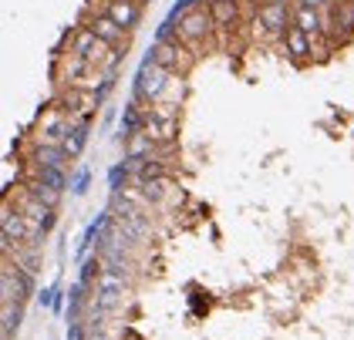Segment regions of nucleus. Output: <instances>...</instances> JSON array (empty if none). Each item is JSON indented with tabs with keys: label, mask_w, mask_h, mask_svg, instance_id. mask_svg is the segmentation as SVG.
Instances as JSON below:
<instances>
[{
	"label": "nucleus",
	"mask_w": 354,
	"mask_h": 340,
	"mask_svg": "<svg viewBox=\"0 0 354 340\" xmlns=\"http://www.w3.org/2000/svg\"><path fill=\"white\" fill-rule=\"evenodd\" d=\"M172 88V75L159 68L156 61H142L138 64V75H136V84H132V102L136 105H159L165 95Z\"/></svg>",
	"instance_id": "obj_1"
},
{
	"label": "nucleus",
	"mask_w": 354,
	"mask_h": 340,
	"mask_svg": "<svg viewBox=\"0 0 354 340\" xmlns=\"http://www.w3.org/2000/svg\"><path fill=\"white\" fill-rule=\"evenodd\" d=\"M71 131V118L61 102H51V105L41 108L37 122H34V131H30V145H64Z\"/></svg>",
	"instance_id": "obj_2"
},
{
	"label": "nucleus",
	"mask_w": 354,
	"mask_h": 340,
	"mask_svg": "<svg viewBox=\"0 0 354 340\" xmlns=\"http://www.w3.org/2000/svg\"><path fill=\"white\" fill-rule=\"evenodd\" d=\"M179 41L189 48V51H199V48H206L209 41H213V34H216V24H213V14H209V3H199V7H192L189 14L179 21Z\"/></svg>",
	"instance_id": "obj_3"
},
{
	"label": "nucleus",
	"mask_w": 354,
	"mask_h": 340,
	"mask_svg": "<svg viewBox=\"0 0 354 340\" xmlns=\"http://www.w3.org/2000/svg\"><path fill=\"white\" fill-rule=\"evenodd\" d=\"M7 202L21 212L24 219H30L34 226H41L44 233H48V229H55V223H57L55 209H51L48 202H41V199L30 192L28 185H17V189H14V196H7Z\"/></svg>",
	"instance_id": "obj_4"
},
{
	"label": "nucleus",
	"mask_w": 354,
	"mask_h": 340,
	"mask_svg": "<svg viewBox=\"0 0 354 340\" xmlns=\"http://www.w3.org/2000/svg\"><path fill=\"white\" fill-rule=\"evenodd\" d=\"M149 61H156L169 75H186L192 64V51L176 37V41H152V48L145 54Z\"/></svg>",
	"instance_id": "obj_5"
},
{
	"label": "nucleus",
	"mask_w": 354,
	"mask_h": 340,
	"mask_svg": "<svg viewBox=\"0 0 354 340\" xmlns=\"http://www.w3.org/2000/svg\"><path fill=\"white\" fill-rule=\"evenodd\" d=\"M294 24V7L287 3V0H263L260 7H257V30H267L270 37H283V30Z\"/></svg>",
	"instance_id": "obj_6"
},
{
	"label": "nucleus",
	"mask_w": 354,
	"mask_h": 340,
	"mask_svg": "<svg viewBox=\"0 0 354 340\" xmlns=\"http://www.w3.org/2000/svg\"><path fill=\"white\" fill-rule=\"evenodd\" d=\"M0 236H10L14 243H28V246H41L44 229L24 219L10 202H3V216H0Z\"/></svg>",
	"instance_id": "obj_7"
},
{
	"label": "nucleus",
	"mask_w": 354,
	"mask_h": 340,
	"mask_svg": "<svg viewBox=\"0 0 354 340\" xmlns=\"http://www.w3.org/2000/svg\"><path fill=\"white\" fill-rule=\"evenodd\" d=\"M88 27L95 30V37H98L102 44H109L115 51H125V48H129V30L115 24L105 10H95V14L88 17Z\"/></svg>",
	"instance_id": "obj_8"
},
{
	"label": "nucleus",
	"mask_w": 354,
	"mask_h": 340,
	"mask_svg": "<svg viewBox=\"0 0 354 340\" xmlns=\"http://www.w3.org/2000/svg\"><path fill=\"white\" fill-rule=\"evenodd\" d=\"M61 105L68 111V118H71V125H84V122H91V115H95V108L102 105L91 91H78V88H68L64 95H61Z\"/></svg>",
	"instance_id": "obj_9"
},
{
	"label": "nucleus",
	"mask_w": 354,
	"mask_h": 340,
	"mask_svg": "<svg viewBox=\"0 0 354 340\" xmlns=\"http://www.w3.org/2000/svg\"><path fill=\"white\" fill-rule=\"evenodd\" d=\"M280 44H283V54L294 61V64H304V61H310L314 54H317V44H314V37L310 34H304L297 24H290L283 30V37H280Z\"/></svg>",
	"instance_id": "obj_10"
},
{
	"label": "nucleus",
	"mask_w": 354,
	"mask_h": 340,
	"mask_svg": "<svg viewBox=\"0 0 354 340\" xmlns=\"http://www.w3.org/2000/svg\"><path fill=\"white\" fill-rule=\"evenodd\" d=\"M122 290H125V283H122V270H115V266L102 270V276H98V290H95V296H98V314L111 310V307L122 300Z\"/></svg>",
	"instance_id": "obj_11"
},
{
	"label": "nucleus",
	"mask_w": 354,
	"mask_h": 340,
	"mask_svg": "<svg viewBox=\"0 0 354 340\" xmlns=\"http://www.w3.org/2000/svg\"><path fill=\"white\" fill-rule=\"evenodd\" d=\"M341 27V44L354 37V0H334L330 3V17H327V41L337 34Z\"/></svg>",
	"instance_id": "obj_12"
},
{
	"label": "nucleus",
	"mask_w": 354,
	"mask_h": 340,
	"mask_svg": "<svg viewBox=\"0 0 354 340\" xmlns=\"http://www.w3.org/2000/svg\"><path fill=\"white\" fill-rule=\"evenodd\" d=\"M24 162L30 169H64L71 155L64 152V145H30Z\"/></svg>",
	"instance_id": "obj_13"
},
{
	"label": "nucleus",
	"mask_w": 354,
	"mask_h": 340,
	"mask_svg": "<svg viewBox=\"0 0 354 340\" xmlns=\"http://www.w3.org/2000/svg\"><path fill=\"white\" fill-rule=\"evenodd\" d=\"M209 14H213L216 34H230V30H236L240 21H243L240 0H209Z\"/></svg>",
	"instance_id": "obj_14"
},
{
	"label": "nucleus",
	"mask_w": 354,
	"mask_h": 340,
	"mask_svg": "<svg viewBox=\"0 0 354 340\" xmlns=\"http://www.w3.org/2000/svg\"><path fill=\"white\" fill-rule=\"evenodd\" d=\"M102 10H105L118 27H125L129 34H132L138 27V21H142V7L132 3V0H102Z\"/></svg>",
	"instance_id": "obj_15"
},
{
	"label": "nucleus",
	"mask_w": 354,
	"mask_h": 340,
	"mask_svg": "<svg viewBox=\"0 0 354 340\" xmlns=\"http://www.w3.org/2000/svg\"><path fill=\"white\" fill-rule=\"evenodd\" d=\"M142 131H145L156 145H172V142H176V131H179V118H162V115L149 111Z\"/></svg>",
	"instance_id": "obj_16"
},
{
	"label": "nucleus",
	"mask_w": 354,
	"mask_h": 340,
	"mask_svg": "<svg viewBox=\"0 0 354 340\" xmlns=\"http://www.w3.org/2000/svg\"><path fill=\"white\" fill-rule=\"evenodd\" d=\"M294 24H297L304 34H310L314 41H317V37H327V17L321 10L307 7V3H294Z\"/></svg>",
	"instance_id": "obj_17"
},
{
	"label": "nucleus",
	"mask_w": 354,
	"mask_h": 340,
	"mask_svg": "<svg viewBox=\"0 0 354 340\" xmlns=\"http://www.w3.org/2000/svg\"><path fill=\"white\" fill-rule=\"evenodd\" d=\"M98 48V37H95V30L88 24L75 27L71 34H68V54H75V57H84L88 61V54Z\"/></svg>",
	"instance_id": "obj_18"
},
{
	"label": "nucleus",
	"mask_w": 354,
	"mask_h": 340,
	"mask_svg": "<svg viewBox=\"0 0 354 340\" xmlns=\"http://www.w3.org/2000/svg\"><path fill=\"white\" fill-rule=\"evenodd\" d=\"M156 152H159V145L145 131H136L132 138H125V158L129 162H145V158H152Z\"/></svg>",
	"instance_id": "obj_19"
},
{
	"label": "nucleus",
	"mask_w": 354,
	"mask_h": 340,
	"mask_svg": "<svg viewBox=\"0 0 354 340\" xmlns=\"http://www.w3.org/2000/svg\"><path fill=\"white\" fill-rule=\"evenodd\" d=\"M28 172H30V179H34V182L51 185V189H57V192L71 189V179L64 176V169H30L28 165Z\"/></svg>",
	"instance_id": "obj_20"
},
{
	"label": "nucleus",
	"mask_w": 354,
	"mask_h": 340,
	"mask_svg": "<svg viewBox=\"0 0 354 340\" xmlns=\"http://www.w3.org/2000/svg\"><path fill=\"white\" fill-rule=\"evenodd\" d=\"M88 135H91V122H84V125H71L68 138H64V152H68L71 158H78L84 152V145H88Z\"/></svg>",
	"instance_id": "obj_21"
},
{
	"label": "nucleus",
	"mask_w": 354,
	"mask_h": 340,
	"mask_svg": "<svg viewBox=\"0 0 354 340\" xmlns=\"http://www.w3.org/2000/svg\"><path fill=\"white\" fill-rule=\"evenodd\" d=\"M24 185H28V189L37 196V199H41V202H48L51 209H57V206H61V192H57V189H51V185H44V182H34V179H28Z\"/></svg>",
	"instance_id": "obj_22"
},
{
	"label": "nucleus",
	"mask_w": 354,
	"mask_h": 340,
	"mask_svg": "<svg viewBox=\"0 0 354 340\" xmlns=\"http://www.w3.org/2000/svg\"><path fill=\"white\" fill-rule=\"evenodd\" d=\"M17 327H21V303H3V337L10 340Z\"/></svg>",
	"instance_id": "obj_23"
},
{
	"label": "nucleus",
	"mask_w": 354,
	"mask_h": 340,
	"mask_svg": "<svg viewBox=\"0 0 354 340\" xmlns=\"http://www.w3.org/2000/svg\"><path fill=\"white\" fill-rule=\"evenodd\" d=\"M88 182H91V172L82 165V169L75 172V179H71V192H75V196H82L84 189H88Z\"/></svg>",
	"instance_id": "obj_24"
},
{
	"label": "nucleus",
	"mask_w": 354,
	"mask_h": 340,
	"mask_svg": "<svg viewBox=\"0 0 354 340\" xmlns=\"http://www.w3.org/2000/svg\"><path fill=\"white\" fill-rule=\"evenodd\" d=\"M297 3H307V7H314V10H324V7H330L334 0H297Z\"/></svg>",
	"instance_id": "obj_25"
},
{
	"label": "nucleus",
	"mask_w": 354,
	"mask_h": 340,
	"mask_svg": "<svg viewBox=\"0 0 354 340\" xmlns=\"http://www.w3.org/2000/svg\"><path fill=\"white\" fill-rule=\"evenodd\" d=\"M132 3H138V7H145V3H149V0H132Z\"/></svg>",
	"instance_id": "obj_26"
}]
</instances>
